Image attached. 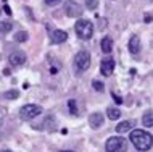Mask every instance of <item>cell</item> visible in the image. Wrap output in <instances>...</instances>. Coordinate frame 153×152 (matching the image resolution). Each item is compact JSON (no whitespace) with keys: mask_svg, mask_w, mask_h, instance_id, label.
Masks as SVG:
<instances>
[{"mask_svg":"<svg viewBox=\"0 0 153 152\" xmlns=\"http://www.w3.org/2000/svg\"><path fill=\"white\" fill-rule=\"evenodd\" d=\"M3 97H5V99H18V97H19V91H18V89L7 91V92H3Z\"/></svg>","mask_w":153,"mask_h":152,"instance_id":"cell-17","label":"cell"},{"mask_svg":"<svg viewBox=\"0 0 153 152\" xmlns=\"http://www.w3.org/2000/svg\"><path fill=\"white\" fill-rule=\"evenodd\" d=\"M63 8H65L66 16H69V18H79L82 15V7L77 2H74V0H66Z\"/></svg>","mask_w":153,"mask_h":152,"instance_id":"cell-6","label":"cell"},{"mask_svg":"<svg viewBox=\"0 0 153 152\" xmlns=\"http://www.w3.org/2000/svg\"><path fill=\"white\" fill-rule=\"evenodd\" d=\"M3 10H5V13H7V15H11V10H10V7H8V5L3 7Z\"/></svg>","mask_w":153,"mask_h":152,"instance_id":"cell-24","label":"cell"},{"mask_svg":"<svg viewBox=\"0 0 153 152\" xmlns=\"http://www.w3.org/2000/svg\"><path fill=\"white\" fill-rule=\"evenodd\" d=\"M2 152H11V151H2Z\"/></svg>","mask_w":153,"mask_h":152,"instance_id":"cell-26","label":"cell"},{"mask_svg":"<svg viewBox=\"0 0 153 152\" xmlns=\"http://www.w3.org/2000/svg\"><path fill=\"white\" fill-rule=\"evenodd\" d=\"M90 67V53L87 50H79L74 57V68L76 71H85Z\"/></svg>","mask_w":153,"mask_h":152,"instance_id":"cell-5","label":"cell"},{"mask_svg":"<svg viewBox=\"0 0 153 152\" xmlns=\"http://www.w3.org/2000/svg\"><path fill=\"white\" fill-rule=\"evenodd\" d=\"M105 151L106 152H126L127 151V141L123 136H113L106 141Z\"/></svg>","mask_w":153,"mask_h":152,"instance_id":"cell-3","label":"cell"},{"mask_svg":"<svg viewBox=\"0 0 153 152\" xmlns=\"http://www.w3.org/2000/svg\"><path fill=\"white\" fill-rule=\"evenodd\" d=\"M142 123H143L145 128H152V126H153V112H147L145 115H143Z\"/></svg>","mask_w":153,"mask_h":152,"instance_id":"cell-15","label":"cell"},{"mask_svg":"<svg viewBox=\"0 0 153 152\" xmlns=\"http://www.w3.org/2000/svg\"><path fill=\"white\" fill-rule=\"evenodd\" d=\"M106 115H108L110 120H118V118H121L123 113L118 107H108V109H106Z\"/></svg>","mask_w":153,"mask_h":152,"instance_id":"cell-13","label":"cell"},{"mask_svg":"<svg viewBox=\"0 0 153 152\" xmlns=\"http://www.w3.org/2000/svg\"><path fill=\"white\" fill-rule=\"evenodd\" d=\"M74 31H76L77 37L82 39V40H87L92 37L94 34V24L92 21H89V19H84V18H79L74 24Z\"/></svg>","mask_w":153,"mask_h":152,"instance_id":"cell-2","label":"cell"},{"mask_svg":"<svg viewBox=\"0 0 153 152\" xmlns=\"http://www.w3.org/2000/svg\"><path fill=\"white\" fill-rule=\"evenodd\" d=\"M103 121H105V117H103L100 112L92 113V115H90V118H89V123H90V126H92L94 130L100 128V126L103 125Z\"/></svg>","mask_w":153,"mask_h":152,"instance_id":"cell-9","label":"cell"},{"mask_svg":"<svg viewBox=\"0 0 153 152\" xmlns=\"http://www.w3.org/2000/svg\"><path fill=\"white\" fill-rule=\"evenodd\" d=\"M40 113H42V107L37 104H27L19 109V117H21V120H26V121L39 117Z\"/></svg>","mask_w":153,"mask_h":152,"instance_id":"cell-4","label":"cell"},{"mask_svg":"<svg viewBox=\"0 0 153 152\" xmlns=\"http://www.w3.org/2000/svg\"><path fill=\"white\" fill-rule=\"evenodd\" d=\"M27 37H29V34H27V31H19L15 34V40L16 42H26Z\"/></svg>","mask_w":153,"mask_h":152,"instance_id":"cell-16","label":"cell"},{"mask_svg":"<svg viewBox=\"0 0 153 152\" xmlns=\"http://www.w3.org/2000/svg\"><path fill=\"white\" fill-rule=\"evenodd\" d=\"M92 88L97 92H103V91H105V86H103V83H102V81H97V79L92 81Z\"/></svg>","mask_w":153,"mask_h":152,"instance_id":"cell-19","label":"cell"},{"mask_svg":"<svg viewBox=\"0 0 153 152\" xmlns=\"http://www.w3.org/2000/svg\"><path fill=\"white\" fill-rule=\"evenodd\" d=\"M13 29V24L10 21H0V32H10Z\"/></svg>","mask_w":153,"mask_h":152,"instance_id":"cell-18","label":"cell"},{"mask_svg":"<svg viewBox=\"0 0 153 152\" xmlns=\"http://www.w3.org/2000/svg\"><path fill=\"white\" fill-rule=\"evenodd\" d=\"M85 7L87 10H95L98 7V0H85Z\"/></svg>","mask_w":153,"mask_h":152,"instance_id":"cell-20","label":"cell"},{"mask_svg":"<svg viewBox=\"0 0 153 152\" xmlns=\"http://www.w3.org/2000/svg\"><path fill=\"white\" fill-rule=\"evenodd\" d=\"M58 3H61V0H45V5L47 7H56Z\"/></svg>","mask_w":153,"mask_h":152,"instance_id":"cell-22","label":"cell"},{"mask_svg":"<svg viewBox=\"0 0 153 152\" xmlns=\"http://www.w3.org/2000/svg\"><path fill=\"white\" fill-rule=\"evenodd\" d=\"M131 142L140 152H147L153 146V136L145 130H132L131 131Z\"/></svg>","mask_w":153,"mask_h":152,"instance_id":"cell-1","label":"cell"},{"mask_svg":"<svg viewBox=\"0 0 153 152\" xmlns=\"http://www.w3.org/2000/svg\"><path fill=\"white\" fill-rule=\"evenodd\" d=\"M127 49H129V52L132 55H137L140 52V37L139 36H132L129 39V44H127Z\"/></svg>","mask_w":153,"mask_h":152,"instance_id":"cell-10","label":"cell"},{"mask_svg":"<svg viewBox=\"0 0 153 152\" xmlns=\"http://www.w3.org/2000/svg\"><path fill=\"white\" fill-rule=\"evenodd\" d=\"M60 152H74V151H60Z\"/></svg>","mask_w":153,"mask_h":152,"instance_id":"cell-25","label":"cell"},{"mask_svg":"<svg viewBox=\"0 0 153 152\" xmlns=\"http://www.w3.org/2000/svg\"><path fill=\"white\" fill-rule=\"evenodd\" d=\"M68 107H69V112L73 115H77V107H76V100H68Z\"/></svg>","mask_w":153,"mask_h":152,"instance_id":"cell-21","label":"cell"},{"mask_svg":"<svg viewBox=\"0 0 153 152\" xmlns=\"http://www.w3.org/2000/svg\"><path fill=\"white\" fill-rule=\"evenodd\" d=\"M113 97H114V100H116V104H118V105H119V104H123V99H121L119 96H116L114 92H113Z\"/></svg>","mask_w":153,"mask_h":152,"instance_id":"cell-23","label":"cell"},{"mask_svg":"<svg viewBox=\"0 0 153 152\" xmlns=\"http://www.w3.org/2000/svg\"><path fill=\"white\" fill-rule=\"evenodd\" d=\"M114 60L113 58H106V60H103L102 61V65H100V73L103 76H111L113 75V71H114Z\"/></svg>","mask_w":153,"mask_h":152,"instance_id":"cell-8","label":"cell"},{"mask_svg":"<svg viewBox=\"0 0 153 152\" xmlns=\"http://www.w3.org/2000/svg\"><path fill=\"white\" fill-rule=\"evenodd\" d=\"M66 39H68V32L66 31L56 29L52 32V42L53 44H63V42H66Z\"/></svg>","mask_w":153,"mask_h":152,"instance_id":"cell-11","label":"cell"},{"mask_svg":"<svg viewBox=\"0 0 153 152\" xmlns=\"http://www.w3.org/2000/svg\"><path fill=\"white\" fill-rule=\"evenodd\" d=\"M100 46H102V50L105 53H110L111 50H113V40H111V37H103Z\"/></svg>","mask_w":153,"mask_h":152,"instance_id":"cell-14","label":"cell"},{"mask_svg":"<svg viewBox=\"0 0 153 152\" xmlns=\"http://www.w3.org/2000/svg\"><path fill=\"white\" fill-rule=\"evenodd\" d=\"M135 126V121L134 120H127V121H121L116 125V133H127V131H131V128H134Z\"/></svg>","mask_w":153,"mask_h":152,"instance_id":"cell-12","label":"cell"},{"mask_svg":"<svg viewBox=\"0 0 153 152\" xmlns=\"http://www.w3.org/2000/svg\"><path fill=\"white\" fill-rule=\"evenodd\" d=\"M8 63L13 67H19V65L26 63V53L24 52H13L8 55Z\"/></svg>","mask_w":153,"mask_h":152,"instance_id":"cell-7","label":"cell"}]
</instances>
